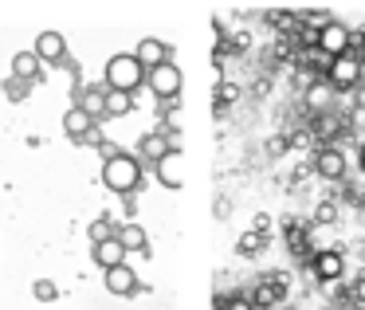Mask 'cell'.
I'll return each mask as SVG.
<instances>
[{
    "label": "cell",
    "instance_id": "obj_16",
    "mask_svg": "<svg viewBox=\"0 0 365 310\" xmlns=\"http://www.w3.org/2000/svg\"><path fill=\"white\" fill-rule=\"evenodd\" d=\"M134 110V95L130 91H110L106 87V118H122Z\"/></svg>",
    "mask_w": 365,
    "mask_h": 310
},
{
    "label": "cell",
    "instance_id": "obj_28",
    "mask_svg": "<svg viewBox=\"0 0 365 310\" xmlns=\"http://www.w3.org/2000/svg\"><path fill=\"white\" fill-rule=\"evenodd\" d=\"M236 95H240L236 87H220V103H232V98H236Z\"/></svg>",
    "mask_w": 365,
    "mask_h": 310
},
{
    "label": "cell",
    "instance_id": "obj_20",
    "mask_svg": "<svg viewBox=\"0 0 365 310\" xmlns=\"http://www.w3.org/2000/svg\"><path fill=\"white\" fill-rule=\"evenodd\" d=\"M114 232H118V228H114V224L103 216V220L91 224V244H103V239H110V236H114Z\"/></svg>",
    "mask_w": 365,
    "mask_h": 310
},
{
    "label": "cell",
    "instance_id": "obj_12",
    "mask_svg": "<svg viewBox=\"0 0 365 310\" xmlns=\"http://www.w3.org/2000/svg\"><path fill=\"white\" fill-rule=\"evenodd\" d=\"M134 59L145 67V71H150V67H158V63H165V59H169V48H165L161 40H153V36H145V40L138 43Z\"/></svg>",
    "mask_w": 365,
    "mask_h": 310
},
{
    "label": "cell",
    "instance_id": "obj_14",
    "mask_svg": "<svg viewBox=\"0 0 365 310\" xmlns=\"http://www.w3.org/2000/svg\"><path fill=\"white\" fill-rule=\"evenodd\" d=\"M169 153V134H145L138 142V161H158Z\"/></svg>",
    "mask_w": 365,
    "mask_h": 310
},
{
    "label": "cell",
    "instance_id": "obj_8",
    "mask_svg": "<svg viewBox=\"0 0 365 310\" xmlns=\"http://www.w3.org/2000/svg\"><path fill=\"white\" fill-rule=\"evenodd\" d=\"M153 165H158V181L165 185V189H181V185H185V157H181V150H169L165 157H158Z\"/></svg>",
    "mask_w": 365,
    "mask_h": 310
},
{
    "label": "cell",
    "instance_id": "obj_30",
    "mask_svg": "<svg viewBox=\"0 0 365 310\" xmlns=\"http://www.w3.org/2000/svg\"><path fill=\"white\" fill-rule=\"evenodd\" d=\"M357 165H361V173H365V142H361V150H357Z\"/></svg>",
    "mask_w": 365,
    "mask_h": 310
},
{
    "label": "cell",
    "instance_id": "obj_27",
    "mask_svg": "<svg viewBox=\"0 0 365 310\" xmlns=\"http://www.w3.org/2000/svg\"><path fill=\"white\" fill-rule=\"evenodd\" d=\"M354 51H357V59L365 63V32H361V36H354Z\"/></svg>",
    "mask_w": 365,
    "mask_h": 310
},
{
    "label": "cell",
    "instance_id": "obj_23",
    "mask_svg": "<svg viewBox=\"0 0 365 310\" xmlns=\"http://www.w3.org/2000/svg\"><path fill=\"white\" fill-rule=\"evenodd\" d=\"M334 216H338V208H334V205H318L314 224H334Z\"/></svg>",
    "mask_w": 365,
    "mask_h": 310
},
{
    "label": "cell",
    "instance_id": "obj_13",
    "mask_svg": "<svg viewBox=\"0 0 365 310\" xmlns=\"http://www.w3.org/2000/svg\"><path fill=\"white\" fill-rule=\"evenodd\" d=\"M126 247L118 244V236H110V239H103V244H95V263L98 267H118V263H126Z\"/></svg>",
    "mask_w": 365,
    "mask_h": 310
},
{
    "label": "cell",
    "instance_id": "obj_21",
    "mask_svg": "<svg viewBox=\"0 0 365 310\" xmlns=\"http://www.w3.org/2000/svg\"><path fill=\"white\" fill-rule=\"evenodd\" d=\"M4 95H9L12 103H20V98H28V79H16V75H12V79L4 83Z\"/></svg>",
    "mask_w": 365,
    "mask_h": 310
},
{
    "label": "cell",
    "instance_id": "obj_7",
    "mask_svg": "<svg viewBox=\"0 0 365 310\" xmlns=\"http://www.w3.org/2000/svg\"><path fill=\"white\" fill-rule=\"evenodd\" d=\"M310 267H314L318 283H326V279H341V271H346V255H341V247H322V252H314Z\"/></svg>",
    "mask_w": 365,
    "mask_h": 310
},
{
    "label": "cell",
    "instance_id": "obj_9",
    "mask_svg": "<svg viewBox=\"0 0 365 310\" xmlns=\"http://www.w3.org/2000/svg\"><path fill=\"white\" fill-rule=\"evenodd\" d=\"M106 291L118 294V299L134 294V291H138V271L126 267V263H118V267H106Z\"/></svg>",
    "mask_w": 365,
    "mask_h": 310
},
{
    "label": "cell",
    "instance_id": "obj_10",
    "mask_svg": "<svg viewBox=\"0 0 365 310\" xmlns=\"http://www.w3.org/2000/svg\"><path fill=\"white\" fill-rule=\"evenodd\" d=\"M36 56H40V63H63L67 56V40L59 32H40V40H36Z\"/></svg>",
    "mask_w": 365,
    "mask_h": 310
},
{
    "label": "cell",
    "instance_id": "obj_18",
    "mask_svg": "<svg viewBox=\"0 0 365 310\" xmlns=\"http://www.w3.org/2000/svg\"><path fill=\"white\" fill-rule=\"evenodd\" d=\"M40 67L43 63H40V56H36V51H20V56L12 59V75H16V79H28V83L40 75Z\"/></svg>",
    "mask_w": 365,
    "mask_h": 310
},
{
    "label": "cell",
    "instance_id": "obj_29",
    "mask_svg": "<svg viewBox=\"0 0 365 310\" xmlns=\"http://www.w3.org/2000/svg\"><path fill=\"white\" fill-rule=\"evenodd\" d=\"M357 87H361V83H357ZM354 106H361V110H365V87H361V91H357V98H354Z\"/></svg>",
    "mask_w": 365,
    "mask_h": 310
},
{
    "label": "cell",
    "instance_id": "obj_4",
    "mask_svg": "<svg viewBox=\"0 0 365 310\" xmlns=\"http://www.w3.org/2000/svg\"><path fill=\"white\" fill-rule=\"evenodd\" d=\"M145 83H150V91L158 98H177L181 95V87H185V79H181V67L177 63H158V67H150V71H145Z\"/></svg>",
    "mask_w": 365,
    "mask_h": 310
},
{
    "label": "cell",
    "instance_id": "obj_26",
    "mask_svg": "<svg viewBox=\"0 0 365 310\" xmlns=\"http://www.w3.org/2000/svg\"><path fill=\"white\" fill-rule=\"evenodd\" d=\"M354 299H357V302H361V306H365V275H361V279H357V283H354Z\"/></svg>",
    "mask_w": 365,
    "mask_h": 310
},
{
    "label": "cell",
    "instance_id": "obj_15",
    "mask_svg": "<svg viewBox=\"0 0 365 310\" xmlns=\"http://www.w3.org/2000/svg\"><path fill=\"white\" fill-rule=\"evenodd\" d=\"M75 106H83V110H87L95 122L106 118V87H87V91L79 95V103H75Z\"/></svg>",
    "mask_w": 365,
    "mask_h": 310
},
{
    "label": "cell",
    "instance_id": "obj_2",
    "mask_svg": "<svg viewBox=\"0 0 365 310\" xmlns=\"http://www.w3.org/2000/svg\"><path fill=\"white\" fill-rule=\"evenodd\" d=\"M142 83H145V67L134 59V51H122V56H114L110 63H106V83H103V87L130 91V95H134Z\"/></svg>",
    "mask_w": 365,
    "mask_h": 310
},
{
    "label": "cell",
    "instance_id": "obj_24",
    "mask_svg": "<svg viewBox=\"0 0 365 310\" xmlns=\"http://www.w3.org/2000/svg\"><path fill=\"white\" fill-rule=\"evenodd\" d=\"M259 244H263L259 236H244V239H240V252H244V255H252V252H255V247H259Z\"/></svg>",
    "mask_w": 365,
    "mask_h": 310
},
{
    "label": "cell",
    "instance_id": "obj_19",
    "mask_svg": "<svg viewBox=\"0 0 365 310\" xmlns=\"http://www.w3.org/2000/svg\"><path fill=\"white\" fill-rule=\"evenodd\" d=\"M307 106L310 110H326V106H330V87H310L307 91Z\"/></svg>",
    "mask_w": 365,
    "mask_h": 310
},
{
    "label": "cell",
    "instance_id": "obj_25",
    "mask_svg": "<svg viewBox=\"0 0 365 310\" xmlns=\"http://www.w3.org/2000/svg\"><path fill=\"white\" fill-rule=\"evenodd\" d=\"M224 310H255L247 299H232V302H224Z\"/></svg>",
    "mask_w": 365,
    "mask_h": 310
},
{
    "label": "cell",
    "instance_id": "obj_5",
    "mask_svg": "<svg viewBox=\"0 0 365 310\" xmlns=\"http://www.w3.org/2000/svg\"><path fill=\"white\" fill-rule=\"evenodd\" d=\"M314 48L322 51V56H341V51H354V32H349L346 24H338V20H330V24L318 28V40Z\"/></svg>",
    "mask_w": 365,
    "mask_h": 310
},
{
    "label": "cell",
    "instance_id": "obj_17",
    "mask_svg": "<svg viewBox=\"0 0 365 310\" xmlns=\"http://www.w3.org/2000/svg\"><path fill=\"white\" fill-rule=\"evenodd\" d=\"M114 236H118V244L126 247V252H145V244H150V239H145V232H142V224H122Z\"/></svg>",
    "mask_w": 365,
    "mask_h": 310
},
{
    "label": "cell",
    "instance_id": "obj_3",
    "mask_svg": "<svg viewBox=\"0 0 365 310\" xmlns=\"http://www.w3.org/2000/svg\"><path fill=\"white\" fill-rule=\"evenodd\" d=\"M365 75V63L357 59V51H341V56L330 59V67H326V79H330L334 91H354L357 83H361Z\"/></svg>",
    "mask_w": 365,
    "mask_h": 310
},
{
    "label": "cell",
    "instance_id": "obj_1",
    "mask_svg": "<svg viewBox=\"0 0 365 310\" xmlns=\"http://www.w3.org/2000/svg\"><path fill=\"white\" fill-rule=\"evenodd\" d=\"M103 181H106L110 192L130 197V192L142 189V161H134L130 153H114V157H106V165H103Z\"/></svg>",
    "mask_w": 365,
    "mask_h": 310
},
{
    "label": "cell",
    "instance_id": "obj_11",
    "mask_svg": "<svg viewBox=\"0 0 365 310\" xmlns=\"http://www.w3.org/2000/svg\"><path fill=\"white\" fill-rule=\"evenodd\" d=\"M63 130H67V138H75V142H87V134L95 130V118H91L83 106H71V110L63 114Z\"/></svg>",
    "mask_w": 365,
    "mask_h": 310
},
{
    "label": "cell",
    "instance_id": "obj_6",
    "mask_svg": "<svg viewBox=\"0 0 365 310\" xmlns=\"http://www.w3.org/2000/svg\"><path fill=\"white\" fill-rule=\"evenodd\" d=\"M346 153L338 150V145H326V150H318L314 153V173L318 177H326V181H341L346 177Z\"/></svg>",
    "mask_w": 365,
    "mask_h": 310
},
{
    "label": "cell",
    "instance_id": "obj_22",
    "mask_svg": "<svg viewBox=\"0 0 365 310\" xmlns=\"http://www.w3.org/2000/svg\"><path fill=\"white\" fill-rule=\"evenodd\" d=\"M32 294H36V299H40V302H51V299H56L59 291H56V286H51V283H43V279H40V283L32 286Z\"/></svg>",
    "mask_w": 365,
    "mask_h": 310
}]
</instances>
